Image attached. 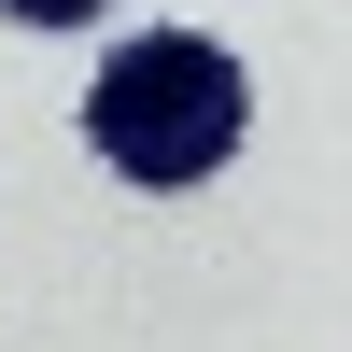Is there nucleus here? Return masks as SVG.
Masks as SVG:
<instances>
[{"instance_id":"nucleus-1","label":"nucleus","mask_w":352,"mask_h":352,"mask_svg":"<svg viewBox=\"0 0 352 352\" xmlns=\"http://www.w3.org/2000/svg\"><path fill=\"white\" fill-rule=\"evenodd\" d=\"M240 127H254V85H240V56H226L212 28H141V43H113L99 85H85V155H99L113 184H141V197L212 184V169L240 155Z\"/></svg>"},{"instance_id":"nucleus-2","label":"nucleus","mask_w":352,"mask_h":352,"mask_svg":"<svg viewBox=\"0 0 352 352\" xmlns=\"http://www.w3.org/2000/svg\"><path fill=\"white\" fill-rule=\"evenodd\" d=\"M0 14H14V28H85L99 0H0Z\"/></svg>"}]
</instances>
